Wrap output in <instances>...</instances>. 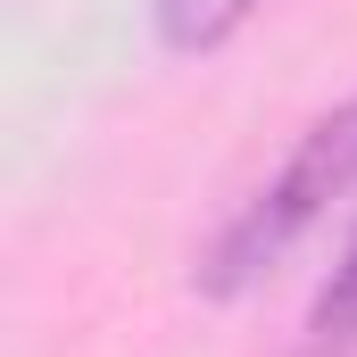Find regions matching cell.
<instances>
[{"label":"cell","instance_id":"obj_1","mask_svg":"<svg viewBox=\"0 0 357 357\" xmlns=\"http://www.w3.org/2000/svg\"><path fill=\"white\" fill-rule=\"evenodd\" d=\"M349 191H357V100L333 108L324 125H307V142L291 150V167L225 225V241H216V258H208V291H216V299L250 291V282L266 266H282V258L307 241V225H316L324 208H341Z\"/></svg>","mask_w":357,"mask_h":357},{"label":"cell","instance_id":"obj_2","mask_svg":"<svg viewBox=\"0 0 357 357\" xmlns=\"http://www.w3.org/2000/svg\"><path fill=\"white\" fill-rule=\"evenodd\" d=\"M150 17L167 50H216L258 17V0H150Z\"/></svg>","mask_w":357,"mask_h":357},{"label":"cell","instance_id":"obj_3","mask_svg":"<svg viewBox=\"0 0 357 357\" xmlns=\"http://www.w3.org/2000/svg\"><path fill=\"white\" fill-rule=\"evenodd\" d=\"M307 357H357V241L307 307Z\"/></svg>","mask_w":357,"mask_h":357}]
</instances>
